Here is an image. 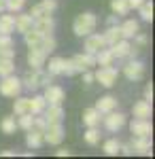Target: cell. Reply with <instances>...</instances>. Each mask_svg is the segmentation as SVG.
I'll list each match as a JSON object with an SVG mask.
<instances>
[{"instance_id": "obj_1", "label": "cell", "mask_w": 155, "mask_h": 159, "mask_svg": "<svg viewBox=\"0 0 155 159\" xmlns=\"http://www.w3.org/2000/svg\"><path fill=\"white\" fill-rule=\"evenodd\" d=\"M96 25H98L96 15L87 11V13L77 15V19H74V24H72V32H74L77 36H87V34L96 32Z\"/></svg>"}, {"instance_id": "obj_2", "label": "cell", "mask_w": 155, "mask_h": 159, "mask_svg": "<svg viewBox=\"0 0 155 159\" xmlns=\"http://www.w3.org/2000/svg\"><path fill=\"white\" fill-rule=\"evenodd\" d=\"M49 83H51V74L43 72V68L32 70V72H28L21 79V87L30 89V91H34V89H38V87H43V85H49Z\"/></svg>"}, {"instance_id": "obj_3", "label": "cell", "mask_w": 155, "mask_h": 159, "mask_svg": "<svg viewBox=\"0 0 155 159\" xmlns=\"http://www.w3.org/2000/svg\"><path fill=\"white\" fill-rule=\"evenodd\" d=\"M21 79H17V76H2V81H0V93L4 96V98H17L19 93H21Z\"/></svg>"}, {"instance_id": "obj_4", "label": "cell", "mask_w": 155, "mask_h": 159, "mask_svg": "<svg viewBox=\"0 0 155 159\" xmlns=\"http://www.w3.org/2000/svg\"><path fill=\"white\" fill-rule=\"evenodd\" d=\"M117 76H119V72H117L115 66H102L94 74V81H98L100 85H104V87H113L117 83Z\"/></svg>"}, {"instance_id": "obj_5", "label": "cell", "mask_w": 155, "mask_h": 159, "mask_svg": "<svg viewBox=\"0 0 155 159\" xmlns=\"http://www.w3.org/2000/svg\"><path fill=\"white\" fill-rule=\"evenodd\" d=\"M43 138L49 144H60L62 140H64V127H62V123H49L47 127H45V132H43Z\"/></svg>"}, {"instance_id": "obj_6", "label": "cell", "mask_w": 155, "mask_h": 159, "mask_svg": "<svg viewBox=\"0 0 155 159\" xmlns=\"http://www.w3.org/2000/svg\"><path fill=\"white\" fill-rule=\"evenodd\" d=\"M43 98H45L47 104H62L64 98H66V91H64L60 85H45Z\"/></svg>"}, {"instance_id": "obj_7", "label": "cell", "mask_w": 155, "mask_h": 159, "mask_svg": "<svg viewBox=\"0 0 155 159\" xmlns=\"http://www.w3.org/2000/svg\"><path fill=\"white\" fill-rule=\"evenodd\" d=\"M53 28H55V21H53V17H51V13L47 15H38L34 17V30L36 32H40L43 36H47L53 32Z\"/></svg>"}, {"instance_id": "obj_8", "label": "cell", "mask_w": 155, "mask_h": 159, "mask_svg": "<svg viewBox=\"0 0 155 159\" xmlns=\"http://www.w3.org/2000/svg\"><path fill=\"white\" fill-rule=\"evenodd\" d=\"M104 125H106L108 132H117V129H121L125 125V115L110 110V112H106V117H104Z\"/></svg>"}, {"instance_id": "obj_9", "label": "cell", "mask_w": 155, "mask_h": 159, "mask_svg": "<svg viewBox=\"0 0 155 159\" xmlns=\"http://www.w3.org/2000/svg\"><path fill=\"white\" fill-rule=\"evenodd\" d=\"M123 74L130 79V81H140L144 76V64L143 61H130V64H125L123 66Z\"/></svg>"}, {"instance_id": "obj_10", "label": "cell", "mask_w": 155, "mask_h": 159, "mask_svg": "<svg viewBox=\"0 0 155 159\" xmlns=\"http://www.w3.org/2000/svg\"><path fill=\"white\" fill-rule=\"evenodd\" d=\"M72 66H74V72H85V70H89L92 66H96V60H94L92 53L74 55V57H72Z\"/></svg>"}, {"instance_id": "obj_11", "label": "cell", "mask_w": 155, "mask_h": 159, "mask_svg": "<svg viewBox=\"0 0 155 159\" xmlns=\"http://www.w3.org/2000/svg\"><path fill=\"white\" fill-rule=\"evenodd\" d=\"M83 47H85V53H92V55H94L96 51H100L102 47H106V43H104L102 34H94V32H92V34L85 36V45Z\"/></svg>"}, {"instance_id": "obj_12", "label": "cell", "mask_w": 155, "mask_h": 159, "mask_svg": "<svg viewBox=\"0 0 155 159\" xmlns=\"http://www.w3.org/2000/svg\"><path fill=\"white\" fill-rule=\"evenodd\" d=\"M132 151L134 153H140V155H151V138L149 136H136L132 140Z\"/></svg>"}, {"instance_id": "obj_13", "label": "cell", "mask_w": 155, "mask_h": 159, "mask_svg": "<svg viewBox=\"0 0 155 159\" xmlns=\"http://www.w3.org/2000/svg\"><path fill=\"white\" fill-rule=\"evenodd\" d=\"M32 28H34V17H32L30 13L15 15V30H17V32L26 34V32H28V30H32Z\"/></svg>"}, {"instance_id": "obj_14", "label": "cell", "mask_w": 155, "mask_h": 159, "mask_svg": "<svg viewBox=\"0 0 155 159\" xmlns=\"http://www.w3.org/2000/svg\"><path fill=\"white\" fill-rule=\"evenodd\" d=\"M45 61H47V53H43L40 49H30V53H28V66H30L32 70L43 68Z\"/></svg>"}, {"instance_id": "obj_15", "label": "cell", "mask_w": 155, "mask_h": 159, "mask_svg": "<svg viewBox=\"0 0 155 159\" xmlns=\"http://www.w3.org/2000/svg\"><path fill=\"white\" fill-rule=\"evenodd\" d=\"M45 112V121H47V125L49 123H62V119H64V110H62V106L60 104H49V108L47 110H43Z\"/></svg>"}, {"instance_id": "obj_16", "label": "cell", "mask_w": 155, "mask_h": 159, "mask_svg": "<svg viewBox=\"0 0 155 159\" xmlns=\"http://www.w3.org/2000/svg\"><path fill=\"white\" fill-rule=\"evenodd\" d=\"M130 49H132V45L128 43V38H121L115 45H110V53H113V57H117V60L128 57V55H130Z\"/></svg>"}, {"instance_id": "obj_17", "label": "cell", "mask_w": 155, "mask_h": 159, "mask_svg": "<svg viewBox=\"0 0 155 159\" xmlns=\"http://www.w3.org/2000/svg\"><path fill=\"white\" fill-rule=\"evenodd\" d=\"M132 112H134L136 119H149L151 117V102L149 100H138L132 106Z\"/></svg>"}, {"instance_id": "obj_18", "label": "cell", "mask_w": 155, "mask_h": 159, "mask_svg": "<svg viewBox=\"0 0 155 159\" xmlns=\"http://www.w3.org/2000/svg\"><path fill=\"white\" fill-rule=\"evenodd\" d=\"M130 129H132L134 136H151V132H153L151 123L147 121V119H136V121H132Z\"/></svg>"}, {"instance_id": "obj_19", "label": "cell", "mask_w": 155, "mask_h": 159, "mask_svg": "<svg viewBox=\"0 0 155 159\" xmlns=\"http://www.w3.org/2000/svg\"><path fill=\"white\" fill-rule=\"evenodd\" d=\"M55 7H58V2H55V0H43V2H38L36 7H32L30 15H32V17L47 15V13H53V11H55Z\"/></svg>"}, {"instance_id": "obj_20", "label": "cell", "mask_w": 155, "mask_h": 159, "mask_svg": "<svg viewBox=\"0 0 155 159\" xmlns=\"http://www.w3.org/2000/svg\"><path fill=\"white\" fill-rule=\"evenodd\" d=\"M117 108V98H113V96H104V98L98 100V104H96V110L100 112V115H106L110 110Z\"/></svg>"}, {"instance_id": "obj_21", "label": "cell", "mask_w": 155, "mask_h": 159, "mask_svg": "<svg viewBox=\"0 0 155 159\" xmlns=\"http://www.w3.org/2000/svg\"><path fill=\"white\" fill-rule=\"evenodd\" d=\"M102 38H104V43H106V47H110V45H115V43H117V40H121V28L119 25H108V30L106 32H104V34H102Z\"/></svg>"}, {"instance_id": "obj_22", "label": "cell", "mask_w": 155, "mask_h": 159, "mask_svg": "<svg viewBox=\"0 0 155 159\" xmlns=\"http://www.w3.org/2000/svg\"><path fill=\"white\" fill-rule=\"evenodd\" d=\"M94 60L98 66H113V61H115V57H113V53H110V49H106V47H102L100 51H96L94 53Z\"/></svg>"}, {"instance_id": "obj_23", "label": "cell", "mask_w": 155, "mask_h": 159, "mask_svg": "<svg viewBox=\"0 0 155 159\" xmlns=\"http://www.w3.org/2000/svg\"><path fill=\"white\" fill-rule=\"evenodd\" d=\"M45 138H43V132L40 129H28V136H26V144L30 148H38L43 147Z\"/></svg>"}, {"instance_id": "obj_24", "label": "cell", "mask_w": 155, "mask_h": 159, "mask_svg": "<svg viewBox=\"0 0 155 159\" xmlns=\"http://www.w3.org/2000/svg\"><path fill=\"white\" fill-rule=\"evenodd\" d=\"M121 28V36L123 38H132L136 32H140V25H138V21L136 19H128L123 25H119Z\"/></svg>"}, {"instance_id": "obj_25", "label": "cell", "mask_w": 155, "mask_h": 159, "mask_svg": "<svg viewBox=\"0 0 155 159\" xmlns=\"http://www.w3.org/2000/svg\"><path fill=\"white\" fill-rule=\"evenodd\" d=\"M15 32V15H0V34Z\"/></svg>"}, {"instance_id": "obj_26", "label": "cell", "mask_w": 155, "mask_h": 159, "mask_svg": "<svg viewBox=\"0 0 155 159\" xmlns=\"http://www.w3.org/2000/svg\"><path fill=\"white\" fill-rule=\"evenodd\" d=\"M83 123L87 125V127H96V125L100 123V112H98L96 108L83 110Z\"/></svg>"}, {"instance_id": "obj_27", "label": "cell", "mask_w": 155, "mask_h": 159, "mask_svg": "<svg viewBox=\"0 0 155 159\" xmlns=\"http://www.w3.org/2000/svg\"><path fill=\"white\" fill-rule=\"evenodd\" d=\"M45 108H47V102H45L43 96H34V98H30V115H40Z\"/></svg>"}, {"instance_id": "obj_28", "label": "cell", "mask_w": 155, "mask_h": 159, "mask_svg": "<svg viewBox=\"0 0 155 159\" xmlns=\"http://www.w3.org/2000/svg\"><path fill=\"white\" fill-rule=\"evenodd\" d=\"M13 112L19 117V115H26V112H30V98H19L15 100V104H13Z\"/></svg>"}, {"instance_id": "obj_29", "label": "cell", "mask_w": 155, "mask_h": 159, "mask_svg": "<svg viewBox=\"0 0 155 159\" xmlns=\"http://www.w3.org/2000/svg\"><path fill=\"white\" fill-rule=\"evenodd\" d=\"M110 9L117 17H121V15L130 13V4H128V0H110Z\"/></svg>"}, {"instance_id": "obj_30", "label": "cell", "mask_w": 155, "mask_h": 159, "mask_svg": "<svg viewBox=\"0 0 155 159\" xmlns=\"http://www.w3.org/2000/svg\"><path fill=\"white\" fill-rule=\"evenodd\" d=\"M62 70H64V57H51L49 66H47V72L51 76H58V74H62Z\"/></svg>"}, {"instance_id": "obj_31", "label": "cell", "mask_w": 155, "mask_h": 159, "mask_svg": "<svg viewBox=\"0 0 155 159\" xmlns=\"http://www.w3.org/2000/svg\"><path fill=\"white\" fill-rule=\"evenodd\" d=\"M9 74H15V61L7 60V57H0V79L9 76Z\"/></svg>"}, {"instance_id": "obj_32", "label": "cell", "mask_w": 155, "mask_h": 159, "mask_svg": "<svg viewBox=\"0 0 155 159\" xmlns=\"http://www.w3.org/2000/svg\"><path fill=\"white\" fill-rule=\"evenodd\" d=\"M138 11H140V17H143V21H151V19H153V2L144 0L143 4L138 7Z\"/></svg>"}, {"instance_id": "obj_33", "label": "cell", "mask_w": 155, "mask_h": 159, "mask_svg": "<svg viewBox=\"0 0 155 159\" xmlns=\"http://www.w3.org/2000/svg\"><path fill=\"white\" fill-rule=\"evenodd\" d=\"M0 129H2V134H15V129H17L15 117H4L0 121Z\"/></svg>"}, {"instance_id": "obj_34", "label": "cell", "mask_w": 155, "mask_h": 159, "mask_svg": "<svg viewBox=\"0 0 155 159\" xmlns=\"http://www.w3.org/2000/svg\"><path fill=\"white\" fill-rule=\"evenodd\" d=\"M40 36H43V34H40V32H36L34 28H32V30H28V32L24 34V40H26V45H28V47H34L36 43L40 40Z\"/></svg>"}, {"instance_id": "obj_35", "label": "cell", "mask_w": 155, "mask_h": 159, "mask_svg": "<svg viewBox=\"0 0 155 159\" xmlns=\"http://www.w3.org/2000/svg\"><path fill=\"white\" fill-rule=\"evenodd\" d=\"M85 142H87V144H92V147L98 144V142H100V132H98L96 127H89V129L85 132Z\"/></svg>"}, {"instance_id": "obj_36", "label": "cell", "mask_w": 155, "mask_h": 159, "mask_svg": "<svg viewBox=\"0 0 155 159\" xmlns=\"http://www.w3.org/2000/svg\"><path fill=\"white\" fill-rule=\"evenodd\" d=\"M32 119H34V115H30V112H26V115H19V121H17V127H21V129H30L32 127Z\"/></svg>"}, {"instance_id": "obj_37", "label": "cell", "mask_w": 155, "mask_h": 159, "mask_svg": "<svg viewBox=\"0 0 155 159\" xmlns=\"http://www.w3.org/2000/svg\"><path fill=\"white\" fill-rule=\"evenodd\" d=\"M119 142H117V140H106V142H104V147H102V151H104V153H106V155H117V153H119Z\"/></svg>"}, {"instance_id": "obj_38", "label": "cell", "mask_w": 155, "mask_h": 159, "mask_svg": "<svg viewBox=\"0 0 155 159\" xmlns=\"http://www.w3.org/2000/svg\"><path fill=\"white\" fill-rule=\"evenodd\" d=\"M26 0H7V9L11 13H19L21 9H24Z\"/></svg>"}, {"instance_id": "obj_39", "label": "cell", "mask_w": 155, "mask_h": 159, "mask_svg": "<svg viewBox=\"0 0 155 159\" xmlns=\"http://www.w3.org/2000/svg\"><path fill=\"white\" fill-rule=\"evenodd\" d=\"M15 47V43H13L11 34H0V51L4 49H13Z\"/></svg>"}, {"instance_id": "obj_40", "label": "cell", "mask_w": 155, "mask_h": 159, "mask_svg": "<svg viewBox=\"0 0 155 159\" xmlns=\"http://www.w3.org/2000/svg\"><path fill=\"white\" fill-rule=\"evenodd\" d=\"M132 38L136 40V45H138V47H144V45L149 43V38H147V34H140V32H136V34H134Z\"/></svg>"}, {"instance_id": "obj_41", "label": "cell", "mask_w": 155, "mask_h": 159, "mask_svg": "<svg viewBox=\"0 0 155 159\" xmlns=\"http://www.w3.org/2000/svg\"><path fill=\"white\" fill-rule=\"evenodd\" d=\"M62 74H77L74 72V66H72V60H64V70H62Z\"/></svg>"}, {"instance_id": "obj_42", "label": "cell", "mask_w": 155, "mask_h": 159, "mask_svg": "<svg viewBox=\"0 0 155 159\" xmlns=\"http://www.w3.org/2000/svg\"><path fill=\"white\" fill-rule=\"evenodd\" d=\"M144 100H149V102L153 100V85H151V83L144 87Z\"/></svg>"}, {"instance_id": "obj_43", "label": "cell", "mask_w": 155, "mask_h": 159, "mask_svg": "<svg viewBox=\"0 0 155 159\" xmlns=\"http://www.w3.org/2000/svg\"><path fill=\"white\" fill-rule=\"evenodd\" d=\"M83 83H85V85H89V83H94V74L89 72V70H85V72H83Z\"/></svg>"}, {"instance_id": "obj_44", "label": "cell", "mask_w": 155, "mask_h": 159, "mask_svg": "<svg viewBox=\"0 0 155 159\" xmlns=\"http://www.w3.org/2000/svg\"><path fill=\"white\" fill-rule=\"evenodd\" d=\"M119 153H123V155H132L134 151H132L130 144H121V147H119Z\"/></svg>"}, {"instance_id": "obj_45", "label": "cell", "mask_w": 155, "mask_h": 159, "mask_svg": "<svg viewBox=\"0 0 155 159\" xmlns=\"http://www.w3.org/2000/svg\"><path fill=\"white\" fill-rule=\"evenodd\" d=\"M144 0H128V4H130V9H138L140 4H143Z\"/></svg>"}, {"instance_id": "obj_46", "label": "cell", "mask_w": 155, "mask_h": 159, "mask_svg": "<svg viewBox=\"0 0 155 159\" xmlns=\"http://www.w3.org/2000/svg\"><path fill=\"white\" fill-rule=\"evenodd\" d=\"M68 155H70L68 148H60V151H58V157H68Z\"/></svg>"}, {"instance_id": "obj_47", "label": "cell", "mask_w": 155, "mask_h": 159, "mask_svg": "<svg viewBox=\"0 0 155 159\" xmlns=\"http://www.w3.org/2000/svg\"><path fill=\"white\" fill-rule=\"evenodd\" d=\"M113 24H117V15H110L108 17V25H113Z\"/></svg>"}, {"instance_id": "obj_48", "label": "cell", "mask_w": 155, "mask_h": 159, "mask_svg": "<svg viewBox=\"0 0 155 159\" xmlns=\"http://www.w3.org/2000/svg\"><path fill=\"white\" fill-rule=\"evenodd\" d=\"M13 155H15L13 151H2V157H13Z\"/></svg>"}, {"instance_id": "obj_49", "label": "cell", "mask_w": 155, "mask_h": 159, "mask_svg": "<svg viewBox=\"0 0 155 159\" xmlns=\"http://www.w3.org/2000/svg\"><path fill=\"white\" fill-rule=\"evenodd\" d=\"M4 9H7V0H0V13L4 11Z\"/></svg>"}]
</instances>
